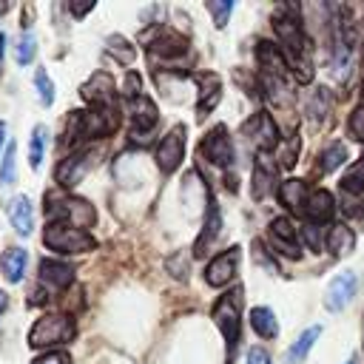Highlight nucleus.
Segmentation results:
<instances>
[{"label":"nucleus","mask_w":364,"mask_h":364,"mask_svg":"<svg viewBox=\"0 0 364 364\" xmlns=\"http://www.w3.org/2000/svg\"><path fill=\"white\" fill-rule=\"evenodd\" d=\"M119 128V114L117 108H88V111H74L65 128L63 145H77L100 136H111Z\"/></svg>","instance_id":"nucleus-1"},{"label":"nucleus","mask_w":364,"mask_h":364,"mask_svg":"<svg viewBox=\"0 0 364 364\" xmlns=\"http://www.w3.org/2000/svg\"><path fill=\"white\" fill-rule=\"evenodd\" d=\"M77 327L74 318L65 313H48L40 316L34 321V327L28 330V347L31 350H46V347H57V344H68L74 341Z\"/></svg>","instance_id":"nucleus-2"},{"label":"nucleus","mask_w":364,"mask_h":364,"mask_svg":"<svg viewBox=\"0 0 364 364\" xmlns=\"http://www.w3.org/2000/svg\"><path fill=\"white\" fill-rule=\"evenodd\" d=\"M213 316V324L219 327L225 344H228V353H233L239 336H242V287H233L228 293H222L210 310Z\"/></svg>","instance_id":"nucleus-3"},{"label":"nucleus","mask_w":364,"mask_h":364,"mask_svg":"<svg viewBox=\"0 0 364 364\" xmlns=\"http://www.w3.org/2000/svg\"><path fill=\"white\" fill-rule=\"evenodd\" d=\"M296 14H299V9H296V6H287V9H284V14H282V11H276V14H273V28H276L279 40L284 43V51L290 54L293 65H296V63L310 60V54H307V37H304L301 20H299Z\"/></svg>","instance_id":"nucleus-4"},{"label":"nucleus","mask_w":364,"mask_h":364,"mask_svg":"<svg viewBox=\"0 0 364 364\" xmlns=\"http://www.w3.org/2000/svg\"><path fill=\"white\" fill-rule=\"evenodd\" d=\"M100 156H102V145H85V148L68 154V156L54 168V179H57V185H63V188H74L80 179H85V176L97 168Z\"/></svg>","instance_id":"nucleus-5"},{"label":"nucleus","mask_w":364,"mask_h":364,"mask_svg":"<svg viewBox=\"0 0 364 364\" xmlns=\"http://www.w3.org/2000/svg\"><path fill=\"white\" fill-rule=\"evenodd\" d=\"M43 242L46 247L57 250V253H91L97 247V239L88 233V230H80V228H71V225H48L43 230Z\"/></svg>","instance_id":"nucleus-6"},{"label":"nucleus","mask_w":364,"mask_h":364,"mask_svg":"<svg viewBox=\"0 0 364 364\" xmlns=\"http://www.w3.org/2000/svg\"><path fill=\"white\" fill-rule=\"evenodd\" d=\"M51 216H57V222H68L71 228H80V230H88L94 222H97V210L91 202L85 199H77V196H63L57 202H51L48 208Z\"/></svg>","instance_id":"nucleus-7"},{"label":"nucleus","mask_w":364,"mask_h":364,"mask_svg":"<svg viewBox=\"0 0 364 364\" xmlns=\"http://www.w3.org/2000/svg\"><path fill=\"white\" fill-rule=\"evenodd\" d=\"M142 40L148 43L145 48L154 54V57H165V60H173V57H182L188 51V37L168 28V26H156L151 31L142 34Z\"/></svg>","instance_id":"nucleus-8"},{"label":"nucleus","mask_w":364,"mask_h":364,"mask_svg":"<svg viewBox=\"0 0 364 364\" xmlns=\"http://www.w3.org/2000/svg\"><path fill=\"white\" fill-rule=\"evenodd\" d=\"M267 242L270 247L284 256V259H301V245H299V236H296V225L290 216H276L267 228Z\"/></svg>","instance_id":"nucleus-9"},{"label":"nucleus","mask_w":364,"mask_h":364,"mask_svg":"<svg viewBox=\"0 0 364 364\" xmlns=\"http://www.w3.org/2000/svg\"><path fill=\"white\" fill-rule=\"evenodd\" d=\"M156 165L162 173H173L185 156V125H173L156 145Z\"/></svg>","instance_id":"nucleus-10"},{"label":"nucleus","mask_w":364,"mask_h":364,"mask_svg":"<svg viewBox=\"0 0 364 364\" xmlns=\"http://www.w3.org/2000/svg\"><path fill=\"white\" fill-rule=\"evenodd\" d=\"M242 136H245L250 145H256L259 154H270V148H276V142H279V131H276L270 114H264V111L253 114V117L242 125Z\"/></svg>","instance_id":"nucleus-11"},{"label":"nucleus","mask_w":364,"mask_h":364,"mask_svg":"<svg viewBox=\"0 0 364 364\" xmlns=\"http://www.w3.org/2000/svg\"><path fill=\"white\" fill-rule=\"evenodd\" d=\"M239 262H242V250L239 247H228V250L216 253V259H210L208 267H205V282L210 287H225L236 276Z\"/></svg>","instance_id":"nucleus-12"},{"label":"nucleus","mask_w":364,"mask_h":364,"mask_svg":"<svg viewBox=\"0 0 364 364\" xmlns=\"http://www.w3.org/2000/svg\"><path fill=\"white\" fill-rule=\"evenodd\" d=\"M80 94H82V100H85L91 108H114V97H117V91H114V77L97 71V74H91V77L82 82Z\"/></svg>","instance_id":"nucleus-13"},{"label":"nucleus","mask_w":364,"mask_h":364,"mask_svg":"<svg viewBox=\"0 0 364 364\" xmlns=\"http://www.w3.org/2000/svg\"><path fill=\"white\" fill-rule=\"evenodd\" d=\"M128 122H131V136L134 139H142L159 122V111H156V105L148 97L128 100Z\"/></svg>","instance_id":"nucleus-14"},{"label":"nucleus","mask_w":364,"mask_h":364,"mask_svg":"<svg viewBox=\"0 0 364 364\" xmlns=\"http://www.w3.org/2000/svg\"><path fill=\"white\" fill-rule=\"evenodd\" d=\"M199 151H202V156L210 159L213 165H219V168H230V162H233V145H230L228 128H225V125H216V128L202 139Z\"/></svg>","instance_id":"nucleus-15"},{"label":"nucleus","mask_w":364,"mask_h":364,"mask_svg":"<svg viewBox=\"0 0 364 364\" xmlns=\"http://www.w3.org/2000/svg\"><path fill=\"white\" fill-rule=\"evenodd\" d=\"M355 287H358V279H355L353 270H344V273H338L336 279H330L327 299H324L327 310H330V313H341V310L350 304V299L355 296Z\"/></svg>","instance_id":"nucleus-16"},{"label":"nucleus","mask_w":364,"mask_h":364,"mask_svg":"<svg viewBox=\"0 0 364 364\" xmlns=\"http://www.w3.org/2000/svg\"><path fill=\"white\" fill-rule=\"evenodd\" d=\"M256 60H259L262 77H287L290 74V65L284 63V51L270 40L256 43Z\"/></svg>","instance_id":"nucleus-17"},{"label":"nucleus","mask_w":364,"mask_h":364,"mask_svg":"<svg viewBox=\"0 0 364 364\" xmlns=\"http://www.w3.org/2000/svg\"><path fill=\"white\" fill-rule=\"evenodd\" d=\"M219 236H222V210H219L216 202H210L208 216H205V225H202V233H199V239L193 245V256L196 259H205L210 253V247H216Z\"/></svg>","instance_id":"nucleus-18"},{"label":"nucleus","mask_w":364,"mask_h":364,"mask_svg":"<svg viewBox=\"0 0 364 364\" xmlns=\"http://www.w3.org/2000/svg\"><path fill=\"white\" fill-rule=\"evenodd\" d=\"M199 82V94H196V111L199 117L210 114L216 108V102L222 100V80L213 74V71H205V74H196L193 77Z\"/></svg>","instance_id":"nucleus-19"},{"label":"nucleus","mask_w":364,"mask_h":364,"mask_svg":"<svg viewBox=\"0 0 364 364\" xmlns=\"http://www.w3.org/2000/svg\"><path fill=\"white\" fill-rule=\"evenodd\" d=\"M276 168L279 165L270 159V154H259L256 156V165H253V188H250V193H253L256 202L264 199L273 191V185H276Z\"/></svg>","instance_id":"nucleus-20"},{"label":"nucleus","mask_w":364,"mask_h":364,"mask_svg":"<svg viewBox=\"0 0 364 364\" xmlns=\"http://www.w3.org/2000/svg\"><path fill=\"white\" fill-rule=\"evenodd\" d=\"M333 210H336V196H333L327 188H316V191L307 196V208H304L307 222L324 225V222H330Z\"/></svg>","instance_id":"nucleus-21"},{"label":"nucleus","mask_w":364,"mask_h":364,"mask_svg":"<svg viewBox=\"0 0 364 364\" xmlns=\"http://www.w3.org/2000/svg\"><path fill=\"white\" fill-rule=\"evenodd\" d=\"M307 182L304 179H284L282 185H279V202L287 208V213H293V216H299V213H304V208H307Z\"/></svg>","instance_id":"nucleus-22"},{"label":"nucleus","mask_w":364,"mask_h":364,"mask_svg":"<svg viewBox=\"0 0 364 364\" xmlns=\"http://www.w3.org/2000/svg\"><path fill=\"white\" fill-rule=\"evenodd\" d=\"M40 282L48 284L51 290H65L68 284H74V267L65 262L43 259L40 262Z\"/></svg>","instance_id":"nucleus-23"},{"label":"nucleus","mask_w":364,"mask_h":364,"mask_svg":"<svg viewBox=\"0 0 364 364\" xmlns=\"http://www.w3.org/2000/svg\"><path fill=\"white\" fill-rule=\"evenodd\" d=\"M9 219H11V228L20 233V236H28L31 233V225H34V208H31V199L28 196H14L9 202Z\"/></svg>","instance_id":"nucleus-24"},{"label":"nucleus","mask_w":364,"mask_h":364,"mask_svg":"<svg viewBox=\"0 0 364 364\" xmlns=\"http://www.w3.org/2000/svg\"><path fill=\"white\" fill-rule=\"evenodd\" d=\"M324 247H327V253L333 259H341V256H347L355 247V233L347 225H333L327 239H324Z\"/></svg>","instance_id":"nucleus-25"},{"label":"nucleus","mask_w":364,"mask_h":364,"mask_svg":"<svg viewBox=\"0 0 364 364\" xmlns=\"http://www.w3.org/2000/svg\"><path fill=\"white\" fill-rule=\"evenodd\" d=\"M26 262H28V253H26L23 247H9V250L3 253V259H0L3 276H6L11 284H17V282L23 279V273H26Z\"/></svg>","instance_id":"nucleus-26"},{"label":"nucleus","mask_w":364,"mask_h":364,"mask_svg":"<svg viewBox=\"0 0 364 364\" xmlns=\"http://www.w3.org/2000/svg\"><path fill=\"white\" fill-rule=\"evenodd\" d=\"M250 327L262 338H276V333H279V321H276L270 307H253L250 310Z\"/></svg>","instance_id":"nucleus-27"},{"label":"nucleus","mask_w":364,"mask_h":364,"mask_svg":"<svg viewBox=\"0 0 364 364\" xmlns=\"http://www.w3.org/2000/svg\"><path fill=\"white\" fill-rule=\"evenodd\" d=\"M321 336V327L318 324H313V327H307L290 347H287V364H299L301 358H307V353L313 350V344H316V338Z\"/></svg>","instance_id":"nucleus-28"},{"label":"nucleus","mask_w":364,"mask_h":364,"mask_svg":"<svg viewBox=\"0 0 364 364\" xmlns=\"http://www.w3.org/2000/svg\"><path fill=\"white\" fill-rule=\"evenodd\" d=\"M350 68H353V51H350V46H344L341 40H336V48H333V57H330V71L341 82Z\"/></svg>","instance_id":"nucleus-29"},{"label":"nucleus","mask_w":364,"mask_h":364,"mask_svg":"<svg viewBox=\"0 0 364 364\" xmlns=\"http://www.w3.org/2000/svg\"><path fill=\"white\" fill-rule=\"evenodd\" d=\"M344 159H347V145L344 142H330V148H324V154L318 156V171L333 173L344 165Z\"/></svg>","instance_id":"nucleus-30"},{"label":"nucleus","mask_w":364,"mask_h":364,"mask_svg":"<svg viewBox=\"0 0 364 364\" xmlns=\"http://www.w3.org/2000/svg\"><path fill=\"white\" fill-rule=\"evenodd\" d=\"M46 125H37L31 131V139H28V165L37 171L43 165V154H46Z\"/></svg>","instance_id":"nucleus-31"},{"label":"nucleus","mask_w":364,"mask_h":364,"mask_svg":"<svg viewBox=\"0 0 364 364\" xmlns=\"http://www.w3.org/2000/svg\"><path fill=\"white\" fill-rule=\"evenodd\" d=\"M299 148H301V136L293 131V134L287 136V142L279 148V168L290 171V168L296 165V159H299Z\"/></svg>","instance_id":"nucleus-32"},{"label":"nucleus","mask_w":364,"mask_h":364,"mask_svg":"<svg viewBox=\"0 0 364 364\" xmlns=\"http://www.w3.org/2000/svg\"><path fill=\"white\" fill-rule=\"evenodd\" d=\"M105 51H108L117 63H131V60H134V46H131L125 37H119V34H111V37H108Z\"/></svg>","instance_id":"nucleus-33"},{"label":"nucleus","mask_w":364,"mask_h":364,"mask_svg":"<svg viewBox=\"0 0 364 364\" xmlns=\"http://www.w3.org/2000/svg\"><path fill=\"white\" fill-rule=\"evenodd\" d=\"M341 191L344 193H361L364 191V159H358L347 173H344V179H341Z\"/></svg>","instance_id":"nucleus-34"},{"label":"nucleus","mask_w":364,"mask_h":364,"mask_svg":"<svg viewBox=\"0 0 364 364\" xmlns=\"http://www.w3.org/2000/svg\"><path fill=\"white\" fill-rule=\"evenodd\" d=\"M307 117L313 119V122H318V119H324L327 117V111H330V102H327V91L324 88H316L313 91V97L307 100Z\"/></svg>","instance_id":"nucleus-35"},{"label":"nucleus","mask_w":364,"mask_h":364,"mask_svg":"<svg viewBox=\"0 0 364 364\" xmlns=\"http://www.w3.org/2000/svg\"><path fill=\"white\" fill-rule=\"evenodd\" d=\"M34 51H37V40H34V34L23 31L20 40H17V46H14V60H17L20 65H28V63L34 60Z\"/></svg>","instance_id":"nucleus-36"},{"label":"nucleus","mask_w":364,"mask_h":364,"mask_svg":"<svg viewBox=\"0 0 364 364\" xmlns=\"http://www.w3.org/2000/svg\"><path fill=\"white\" fill-rule=\"evenodd\" d=\"M34 88H37V97H40L43 105H51L54 102V85H51L46 68H37L34 71Z\"/></svg>","instance_id":"nucleus-37"},{"label":"nucleus","mask_w":364,"mask_h":364,"mask_svg":"<svg viewBox=\"0 0 364 364\" xmlns=\"http://www.w3.org/2000/svg\"><path fill=\"white\" fill-rule=\"evenodd\" d=\"M208 11H210L216 28H222V26L228 23L230 11H233V3H228V0H216V3H213V0H210V3H208Z\"/></svg>","instance_id":"nucleus-38"},{"label":"nucleus","mask_w":364,"mask_h":364,"mask_svg":"<svg viewBox=\"0 0 364 364\" xmlns=\"http://www.w3.org/2000/svg\"><path fill=\"white\" fill-rule=\"evenodd\" d=\"M350 136L353 139H358V142H364V102L353 111V117H350Z\"/></svg>","instance_id":"nucleus-39"},{"label":"nucleus","mask_w":364,"mask_h":364,"mask_svg":"<svg viewBox=\"0 0 364 364\" xmlns=\"http://www.w3.org/2000/svg\"><path fill=\"white\" fill-rule=\"evenodd\" d=\"M14 176V139L6 145V154H3V168H0V179L3 182H11Z\"/></svg>","instance_id":"nucleus-40"},{"label":"nucleus","mask_w":364,"mask_h":364,"mask_svg":"<svg viewBox=\"0 0 364 364\" xmlns=\"http://www.w3.org/2000/svg\"><path fill=\"white\" fill-rule=\"evenodd\" d=\"M31 364H71V355L65 350H48L43 355H37Z\"/></svg>","instance_id":"nucleus-41"},{"label":"nucleus","mask_w":364,"mask_h":364,"mask_svg":"<svg viewBox=\"0 0 364 364\" xmlns=\"http://www.w3.org/2000/svg\"><path fill=\"white\" fill-rule=\"evenodd\" d=\"M122 88H125V91H122L125 100H136V97H142V94H139V91H142V77L131 71V74L125 77V85H122Z\"/></svg>","instance_id":"nucleus-42"},{"label":"nucleus","mask_w":364,"mask_h":364,"mask_svg":"<svg viewBox=\"0 0 364 364\" xmlns=\"http://www.w3.org/2000/svg\"><path fill=\"white\" fill-rule=\"evenodd\" d=\"M168 270H171L176 279H185V276H188V253H176L173 259H168Z\"/></svg>","instance_id":"nucleus-43"},{"label":"nucleus","mask_w":364,"mask_h":364,"mask_svg":"<svg viewBox=\"0 0 364 364\" xmlns=\"http://www.w3.org/2000/svg\"><path fill=\"white\" fill-rule=\"evenodd\" d=\"M247 364H270V353L264 347H250L247 350Z\"/></svg>","instance_id":"nucleus-44"},{"label":"nucleus","mask_w":364,"mask_h":364,"mask_svg":"<svg viewBox=\"0 0 364 364\" xmlns=\"http://www.w3.org/2000/svg\"><path fill=\"white\" fill-rule=\"evenodd\" d=\"M318 230H321V225H313V222H307V228H304V242H307V247H313V250L318 247V236H321Z\"/></svg>","instance_id":"nucleus-45"},{"label":"nucleus","mask_w":364,"mask_h":364,"mask_svg":"<svg viewBox=\"0 0 364 364\" xmlns=\"http://www.w3.org/2000/svg\"><path fill=\"white\" fill-rule=\"evenodd\" d=\"M91 9H94L91 3H85V6H80V3H71V14H74V17H80V14H88Z\"/></svg>","instance_id":"nucleus-46"},{"label":"nucleus","mask_w":364,"mask_h":364,"mask_svg":"<svg viewBox=\"0 0 364 364\" xmlns=\"http://www.w3.org/2000/svg\"><path fill=\"white\" fill-rule=\"evenodd\" d=\"M6 307H9V296H6V290L0 287V316L6 313Z\"/></svg>","instance_id":"nucleus-47"},{"label":"nucleus","mask_w":364,"mask_h":364,"mask_svg":"<svg viewBox=\"0 0 364 364\" xmlns=\"http://www.w3.org/2000/svg\"><path fill=\"white\" fill-rule=\"evenodd\" d=\"M3 136H6V125L0 122V142H3Z\"/></svg>","instance_id":"nucleus-48"},{"label":"nucleus","mask_w":364,"mask_h":364,"mask_svg":"<svg viewBox=\"0 0 364 364\" xmlns=\"http://www.w3.org/2000/svg\"><path fill=\"white\" fill-rule=\"evenodd\" d=\"M3 40H6V37H3V34H0V54H3Z\"/></svg>","instance_id":"nucleus-49"},{"label":"nucleus","mask_w":364,"mask_h":364,"mask_svg":"<svg viewBox=\"0 0 364 364\" xmlns=\"http://www.w3.org/2000/svg\"><path fill=\"white\" fill-rule=\"evenodd\" d=\"M361 94H364V77H361Z\"/></svg>","instance_id":"nucleus-50"},{"label":"nucleus","mask_w":364,"mask_h":364,"mask_svg":"<svg viewBox=\"0 0 364 364\" xmlns=\"http://www.w3.org/2000/svg\"><path fill=\"white\" fill-rule=\"evenodd\" d=\"M347 364H355V358H350V361H347Z\"/></svg>","instance_id":"nucleus-51"}]
</instances>
